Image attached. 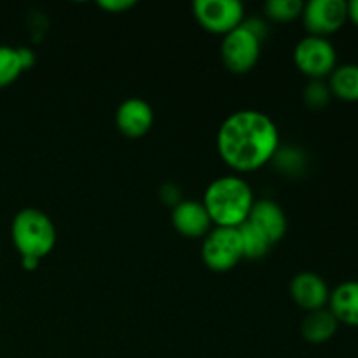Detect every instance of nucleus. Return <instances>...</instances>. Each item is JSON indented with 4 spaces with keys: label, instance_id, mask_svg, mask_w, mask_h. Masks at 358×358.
<instances>
[{
    "label": "nucleus",
    "instance_id": "4",
    "mask_svg": "<svg viewBox=\"0 0 358 358\" xmlns=\"http://www.w3.org/2000/svg\"><path fill=\"white\" fill-rule=\"evenodd\" d=\"M201 259L206 268L217 273H226L238 266L243 259L238 227H215L206 234L201 247Z\"/></svg>",
    "mask_w": 358,
    "mask_h": 358
},
{
    "label": "nucleus",
    "instance_id": "3",
    "mask_svg": "<svg viewBox=\"0 0 358 358\" xmlns=\"http://www.w3.org/2000/svg\"><path fill=\"white\" fill-rule=\"evenodd\" d=\"M10 238L21 259H44L56 245V227L52 220L38 208H23L14 215Z\"/></svg>",
    "mask_w": 358,
    "mask_h": 358
},
{
    "label": "nucleus",
    "instance_id": "16",
    "mask_svg": "<svg viewBox=\"0 0 358 358\" xmlns=\"http://www.w3.org/2000/svg\"><path fill=\"white\" fill-rule=\"evenodd\" d=\"M238 231H240L241 245H243V259L257 261L268 254L273 243L259 227H255L254 224L247 220L238 227Z\"/></svg>",
    "mask_w": 358,
    "mask_h": 358
},
{
    "label": "nucleus",
    "instance_id": "8",
    "mask_svg": "<svg viewBox=\"0 0 358 358\" xmlns=\"http://www.w3.org/2000/svg\"><path fill=\"white\" fill-rule=\"evenodd\" d=\"M303 24L308 35L325 37L341 30L348 20V2L345 0H310L304 3Z\"/></svg>",
    "mask_w": 358,
    "mask_h": 358
},
{
    "label": "nucleus",
    "instance_id": "15",
    "mask_svg": "<svg viewBox=\"0 0 358 358\" xmlns=\"http://www.w3.org/2000/svg\"><path fill=\"white\" fill-rule=\"evenodd\" d=\"M329 90L332 96L339 98L343 101H358V65L348 63V65L336 66L331 73L329 80Z\"/></svg>",
    "mask_w": 358,
    "mask_h": 358
},
{
    "label": "nucleus",
    "instance_id": "7",
    "mask_svg": "<svg viewBox=\"0 0 358 358\" xmlns=\"http://www.w3.org/2000/svg\"><path fill=\"white\" fill-rule=\"evenodd\" d=\"M192 10L198 23L210 34L227 35L243 24L245 7L240 0H196Z\"/></svg>",
    "mask_w": 358,
    "mask_h": 358
},
{
    "label": "nucleus",
    "instance_id": "17",
    "mask_svg": "<svg viewBox=\"0 0 358 358\" xmlns=\"http://www.w3.org/2000/svg\"><path fill=\"white\" fill-rule=\"evenodd\" d=\"M24 72L17 48L0 45V90L10 86Z\"/></svg>",
    "mask_w": 358,
    "mask_h": 358
},
{
    "label": "nucleus",
    "instance_id": "11",
    "mask_svg": "<svg viewBox=\"0 0 358 358\" xmlns=\"http://www.w3.org/2000/svg\"><path fill=\"white\" fill-rule=\"evenodd\" d=\"M171 224L185 238H201L210 233L212 220L208 212L198 201H180L171 212Z\"/></svg>",
    "mask_w": 358,
    "mask_h": 358
},
{
    "label": "nucleus",
    "instance_id": "20",
    "mask_svg": "<svg viewBox=\"0 0 358 358\" xmlns=\"http://www.w3.org/2000/svg\"><path fill=\"white\" fill-rule=\"evenodd\" d=\"M275 157H280V161H282V168H285L287 171H296V170H301V168H304V156L301 150L297 149H283L282 152L280 150H276Z\"/></svg>",
    "mask_w": 358,
    "mask_h": 358
},
{
    "label": "nucleus",
    "instance_id": "5",
    "mask_svg": "<svg viewBox=\"0 0 358 358\" xmlns=\"http://www.w3.org/2000/svg\"><path fill=\"white\" fill-rule=\"evenodd\" d=\"M261 37H257L248 27L240 24L233 31L224 35V41L220 44V58L229 72L247 73L257 65L259 56H261Z\"/></svg>",
    "mask_w": 358,
    "mask_h": 358
},
{
    "label": "nucleus",
    "instance_id": "18",
    "mask_svg": "<svg viewBox=\"0 0 358 358\" xmlns=\"http://www.w3.org/2000/svg\"><path fill=\"white\" fill-rule=\"evenodd\" d=\"M304 2L303 0H268L264 3V10L268 17L275 21H292L301 16Z\"/></svg>",
    "mask_w": 358,
    "mask_h": 358
},
{
    "label": "nucleus",
    "instance_id": "24",
    "mask_svg": "<svg viewBox=\"0 0 358 358\" xmlns=\"http://www.w3.org/2000/svg\"><path fill=\"white\" fill-rule=\"evenodd\" d=\"M38 262H41V261H37V259H31V257L21 259V264H23V268L27 269V271H34V269H37Z\"/></svg>",
    "mask_w": 358,
    "mask_h": 358
},
{
    "label": "nucleus",
    "instance_id": "2",
    "mask_svg": "<svg viewBox=\"0 0 358 358\" xmlns=\"http://www.w3.org/2000/svg\"><path fill=\"white\" fill-rule=\"evenodd\" d=\"M203 206L217 227H240L250 215L254 192L245 178L226 175L215 178L206 187Z\"/></svg>",
    "mask_w": 358,
    "mask_h": 358
},
{
    "label": "nucleus",
    "instance_id": "19",
    "mask_svg": "<svg viewBox=\"0 0 358 358\" xmlns=\"http://www.w3.org/2000/svg\"><path fill=\"white\" fill-rule=\"evenodd\" d=\"M303 98L308 107L315 108V110H320V108L327 107L332 98V93L329 90V84H325L324 80H311L304 87Z\"/></svg>",
    "mask_w": 358,
    "mask_h": 358
},
{
    "label": "nucleus",
    "instance_id": "22",
    "mask_svg": "<svg viewBox=\"0 0 358 358\" xmlns=\"http://www.w3.org/2000/svg\"><path fill=\"white\" fill-rule=\"evenodd\" d=\"M17 52H20L21 65H23L24 70H28L30 66L35 65V52L31 51L30 48H17Z\"/></svg>",
    "mask_w": 358,
    "mask_h": 358
},
{
    "label": "nucleus",
    "instance_id": "12",
    "mask_svg": "<svg viewBox=\"0 0 358 358\" xmlns=\"http://www.w3.org/2000/svg\"><path fill=\"white\" fill-rule=\"evenodd\" d=\"M248 222H252L255 227H259V229L269 238V241H271L273 245L285 236L287 227H289L285 212H283L282 206H280L278 203L271 201V199L254 201L250 215H248Z\"/></svg>",
    "mask_w": 358,
    "mask_h": 358
},
{
    "label": "nucleus",
    "instance_id": "6",
    "mask_svg": "<svg viewBox=\"0 0 358 358\" xmlns=\"http://www.w3.org/2000/svg\"><path fill=\"white\" fill-rule=\"evenodd\" d=\"M294 62L301 73L311 77V80H322L331 76L338 66V52L332 42L325 37L308 35L297 42L294 49Z\"/></svg>",
    "mask_w": 358,
    "mask_h": 358
},
{
    "label": "nucleus",
    "instance_id": "13",
    "mask_svg": "<svg viewBox=\"0 0 358 358\" xmlns=\"http://www.w3.org/2000/svg\"><path fill=\"white\" fill-rule=\"evenodd\" d=\"M329 310L339 324L358 327V280L343 282L332 290Z\"/></svg>",
    "mask_w": 358,
    "mask_h": 358
},
{
    "label": "nucleus",
    "instance_id": "9",
    "mask_svg": "<svg viewBox=\"0 0 358 358\" xmlns=\"http://www.w3.org/2000/svg\"><path fill=\"white\" fill-rule=\"evenodd\" d=\"M154 124V110L142 98H128L115 110V126L128 138L147 135Z\"/></svg>",
    "mask_w": 358,
    "mask_h": 358
},
{
    "label": "nucleus",
    "instance_id": "1",
    "mask_svg": "<svg viewBox=\"0 0 358 358\" xmlns=\"http://www.w3.org/2000/svg\"><path fill=\"white\" fill-rule=\"evenodd\" d=\"M280 133L271 117L259 110H238L220 124L217 150L233 170L247 173L264 166L275 157Z\"/></svg>",
    "mask_w": 358,
    "mask_h": 358
},
{
    "label": "nucleus",
    "instance_id": "23",
    "mask_svg": "<svg viewBox=\"0 0 358 358\" xmlns=\"http://www.w3.org/2000/svg\"><path fill=\"white\" fill-rule=\"evenodd\" d=\"M348 20H352V23L358 27V0L348 2Z\"/></svg>",
    "mask_w": 358,
    "mask_h": 358
},
{
    "label": "nucleus",
    "instance_id": "21",
    "mask_svg": "<svg viewBox=\"0 0 358 358\" xmlns=\"http://www.w3.org/2000/svg\"><path fill=\"white\" fill-rule=\"evenodd\" d=\"M98 6L107 10V13H124V10L135 7L136 2L135 0H100Z\"/></svg>",
    "mask_w": 358,
    "mask_h": 358
},
{
    "label": "nucleus",
    "instance_id": "14",
    "mask_svg": "<svg viewBox=\"0 0 358 358\" xmlns=\"http://www.w3.org/2000/svg\"><path fill=\"white\" fill-rule=\"evenodd\" d=\"M338 327L339 322L336 320L331 310L322 308V310L310 311L304 317L303 324H301V334L311 345H322V343H327L329 339L334 338Z\"/></svg>",
    "mask_w": 358,
    "mask_h": 358
},
{
    "label": "nucleus",
    "instance_id": "10",
    "mask_svg": "<svg viewBox=\"0 0 358 358\" xmlns=\"http://www.w3.org/2000/svg\"><path fill=\"white\" fill-rule=\"evenodd\" d=\"M290 297L297 306L310 313V311L322 310L325 304H329L331 290L320 275L304 271L294 276L290 282Z\"/></svg>",
    "mask_w": 358,
    "mask_h": 358
}]
</instances>
